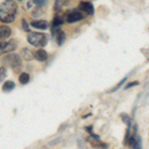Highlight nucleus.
<instances>
[{"mask_svg":"<svg viewBox=\"0 0 149 149\" xmlns=\"http://www.w3.org/2000/svg\"><path fill=\"white\" fill-rule=\"evenodd\" d=\"M17 13V4L16 2L9 0L0 4V21L3 23H12L15 20Z\"/></svg>","mask_w":149,"mask_h":149,"instance_id":"1","label":"nucleus"},{"mask_svg":"<svg viewBox=\"0 0 149 149\" xmlns=\"http://www.w3.org/2000/svg\"><path fill=\"white\" fill-rule=\"evenodd\" d=\"M1 63L6 67L12 69V71L17 73L22 68V59L17 54H8L2 58Z\"/></svg>","mask_w":149,"mask_h":149,"instance_id":"2","label":"nucleus"},{"mask_svg":"<svg viewBox=\"0 0 149 149\" xmlns=\"http://www.w3.org/2000/svg\"><path fill=\"white\" fill-rule=\"evenodd\" d=\"M27 40L31 45L34 47H44L48 43V36L45 33L32 32L29 33L27 36Z\"/></svg>","mask_w":149,"mask_h":149,"instance_id":"3","label":"nucleus"},{"mask_svg":"<svg viewBox=\"0 0 149 149\" xmlns=\"http://www.w3.org/2000/svg\"><path fill=\"white\" fill-rule=\"evenodd\" d=\"M17 48V43L15 40H10L8 42H1L0 41V56L12 52Z\"/></svg>","mask_w":149,"mask_h":149,"instance_id":"4","label":"nucleus"},{"mask_svg":"<svg viewBox=\"0 0 149 149\" xmlns=\"http://www.w3.org/2000/svg\"><path fill=\"white\" fill-rule=\"evenodd\" d=\"M84 18L85 17H84L83 14L77 10H72L67 13V21H68L69 23L78 22V21H80V20H83Z\"/></svg>","mask_w":149,"mask_h":149,"instance_id":"5","label":"nucleus"},{"mask_svg":"<svg viewBox=\"0 0 149 149\" xmlns=\"http://www.w3.org/2000/svg\"><path fill=\"white\" fill-rule=\"evenodd\" d=\"M79 8L81 9V10L86 12L88 14H90V15H93V12H95V9H93V5L91 2H86V1H81L80 2V4H79Z\"/></svg>","mask_w":149,"mask_h":149,"instance_id":"6","label":"nucleus"},{"mask_svg":"<svg viewBox=\"0 0 149 149\" xmlns=\"http://www.w3.org/2000/svg\"><path fill=\"white\" fill-rule=\"evenodd\" d=\"M11 29L8 26H0V40H6L11 36Z\"/></svg>","mask_w":149,"mask_h":149,"instance_id":"7","label":"nucleus"},{"mask_svg":"<svg viewBox=\"0 0 149 149\" xmlns=\"http://www.w3.org/2000/svg\"><path fill=\"white\" fill-rule=\"evenodd\" d=\"M31 25L32 27H34L36 29H40V30H46L49 26L47 21L45 20H34L31 22Z\"/></svg>","mask_w":149,"mask_h":149,"instance_id":"8","label":"nucleus"},{"mask_svg":"<svg viewBox=\"0 0 149 149\" xmlns=\"http://www.w3.org/2000/svg\"><path fill=\"white\" fill-rule=\"evenodd\" d=\"M34 58L36 60H38L39 62H44L48 59V54L45 50L39 49L38 51H36L34 53Z\"/></svg>","mask_w":149,"mask_h":149,"instance_id":"9","label":"nucleus"},{"mask_svg":"<svg viewBox=\"0 0 149 149\" xmlns=\"http://www.w3.org/2000/svg\"><path fill=\"white\" fill-rule=\"evenodd\" d=\"M56 40L59 46H62L64 44L65 40H66V35H65V32L62 30H58L57 34H56Z\"/></svg>","mask_w":149,"mask_h":149,"instance_id":"10","label":"nucleus"},{"mask_svg":"<svg viewBox=\"0 0 149 149\" xmlns=\"http://www.w3.org/2000/svg\"><path fill=\"white\" fill-rule=\"evenodd\" d=\"M14 88H15V84H14V81H6L5 83L3 84V86H2V91L5 92V93H8V92H11Z\"/></svg>","mask_w":149,"mask_h":149,"instance_id":"11","label":"nucleus"},{"mask_svg":"<svg viewBox=\"0 0 149 149\" xmlns=\"http://www.w3.org/2000/svg\"><path fill=\"white\" fill-rule=\"evenodd\" d=\"M21 54H22L23 58L25 60H27V61H30V60H32L33 58H34V53H33L31 50H29L28 48H25V49L22 50V52H21Z\"/></svg>","mask_w":149,"mask_h":149,"instance_id":"12","label":"nucleus"},{"mask_svg":"<svg viewBox=\"0 0 149 149\" xmlns=\"http://www.w3.org/2000/svg\"><path fill=\"white\" fill-rule=\"evenodd\" d=\"M29 81H30V76H29L27 73H22L19 76V81H20V84H22V85L28 84Z\"/></svg>","mask_w":149,"mask_h":149,"instance_id":"13","label":"nucleus"},{"mask_svg":"<svg viewBox=\"0 0 149 149\" xmlns=\"http://www.w3.org/2000/svg\"><path fill=\"white\" fill-rule=\"evenodd\" d=\"M63 23H64V19L62 17H60V16H56V17L54 18V20H53V26H54V27H59V26H61Z\"/></svg>","mask_w":149,"mask_h":149,"instance_id":"14","label":"nucleus"},{"mask_svg":"<svg viewBox=\"0 0 149 149\" xmlns=\"http://www.w3.org/2000/svg\"><path fill=\"white\" fill-rule=\"evenodd\" d=\"M120 117L122 118V120H123V122L125 124H127L128 126H130V123H131V119H130V117L128 116L126 113H121L120 114Z\"/></svg>","mask_w":149,"mask_h":149,"instance_id":"15","label":"nucleus"},{"mask_svg":"<svg viewBox=\"0 0 149 149\" xmlns=\"http://www.w3.org/2000/svg\"><path fill=\"white\" fill-rule=\"evenodd\" d=\"M6 74H7V73H6V69L4 68V67L0 68V83H1V81L6 78Z\"/></svg>","mask_w":149,"mask_h":149,"instance_id":"16","label":"nucleus"},{"mask_svg":"<svg viewBox=\"0 0 149 149\" xmlns=\"http://www.w3.org/2000/svg\"><path fill=\"white\" fill-rule=\"evenodd\" d=\"M22 27H23L24 30L26 31V32H30V29H29V25H28L27 21H26L25 19H23V20H22Z\"/></svg>","mask_w":149,"mask_h":149,"instance_id":"17","label":"nucleus"},{"mask_svg":"<svg viewBox=\"0 0 149 149\" xmlns=\"http://www.w3.org/2000/svg\"><path fill=\"white\" fill-rule=\"evenodd\" d=\"M126 80H127V77H125V78H124L123 80H122V81H121L119 84H117V86H115V88H113V90H112V92H115V91H117V90H118V88H120V86H121L122 85H123L124 83H125V81H126Z\"/></svg>","mask_w":149,"mask_h":149,"instance_id":"18","label":"nucleus"},{"mask_svg":"<svg viewBox=\"0 0 149 149\" xmlns=\"http://www.w3.org/2000/svg\"><path fill=\"white\" fill-rule=\"evenodd\" d=\"M137 85H139L138 81H132V83H129L128 85L125 86V90H128V88H132V86H137Z\"/></svg>","mask_w":149,"mask_h":149,"instance_id":"19","label":"nucleus"},{"mask_svg":"<svg viewBox=\"0 0 149 149\" xmlns=\"http://www.w3.org/2000/svg\"><path fill=\"white\" fill-rule=\"evenodd\" d=\"M33 2H34L35 4H38V5H43V4L46 3V1H45V0H41V1H40V0H34Z\"/></svg>","mask_w":149,"mask_h":149,"instance_id":"20","label":"nucleus"},{"mask_svg":"<svg viewBox=\"0 0 149 149\" xmlns=\"http://www.w3.org/2000/svg\"><path fill=\"white\" fill-rule=\"evenodd\" d=\"M92 129H93V126H88V127H86V130L90 132L91 134H92Z\"/></svg>","mask_w":149,"mask_h":149,"instance_id":"21","label":"nucleus"}]
</instances>
